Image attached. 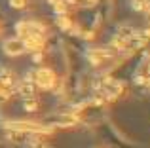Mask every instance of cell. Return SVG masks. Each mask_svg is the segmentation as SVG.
<instances>
[{"label":"cell","instance_id":"obj_8","mask_svg":"<svg viewBox=\"0 0 150 148\" xmlns=\"http://www.w3.org/2000/svg\"><path fill=\"white\" fill-rule=\"evenodd\" d=\"M10 93H11V84L0 80V99H8Z\"/></svg>","mask_w":150,"mask_h":148},{"label":"cell","instance_id":"obj_10","mask_svg":"<svg viewBox=\"0 0 150 148\" xmlns=\"http://www.w3.org/2000/svg\"><path fill=\"white\" fill-rule=\"evenodd\" d=\"M10 6H11V8H17V10H21V8L27 6V0H10Z\"/></svg>","mask_w":150,"mask_h":148},{"label":"cell","instance_id":"obj_9","mask_svg":"<svg viewBox=\"0 0 150 148\" xmlns=\"http://www.w3.org/2000/svg\"><path fill=\"white\" fill-rule=\"evenodd\" d=\"M25 108L29 112H34L38 108V99H34V97H27V99H25Z\"/></svg>","mask_w":150,"mask_h":148},{"label":"cell","instance_id":"obj_2","mask_svg":"<svg viewBox=\"0 0 150 148\" xmlns=\"http://www.w3.org/2000/svg\"><path fill=\"white\" fill-rule=\"evenodd\" d=\"M8 129L13 131H29V133H51V127L46 123H38V122H8L6 123Z\"/></svg>","mask_w":150,"mask_h":148},{"label":"cell","instance_id":"obj_12","mask_svg":"<svg viewBox=\"0 0 150 148\" xmlns=\"http://www.w3.org/2000/svg\"><path fill=\"white\" fill-rule=\"evenodd\" d=\"M143 2H144V11L150 10V0H143Z\"/></svg>","mask_w":150,"mask_h":148},{"label":"cell","instance_id":"obj_5","mask_svg":"<svg viewBox=\"0 0 150 148\" xmlns=\"http://www.w3.org/2000/svg\"><path fill=\"white\" fill-rule=\"evenodd\" d=\"M88 57L93 65H101V63H105L106 59L114 57V49H110V48H93V49L88 51Z\"/></svg>","mask_w":150,"mask_h":148},{"label":"cell","instance_id":"obj_6","mask_svg":"<svg viewBox=\"0 0 150 148\" xmlns=\"http://www.w3.org/2000/svg\"><path fill=\"white\" fill-rule=\"evenodd\" d=\"M25 42V51H36L40 53L42 49H44L46 42H44V36H36V38H27Z\"/></svg>","mask_w":150,"mask_h":148},{"label":"cell","instance_id":"obj_7","mask_svg":"<svg viewBox=\"0 0 150 148\" xmlns=\"http://www.w3.org/2000/svg\"><path fill=\"white\" fill-rule=\"evenodd\" d=\"M34 87H36V84H34L33 74H30L29 80H23L21 82V85H19V93H23L25 97H34Z\"/></svg>","mask_w":150,"mask_h":148},{"label":"cell","instance_id":"obj_3","mask_svg":"<svg viewBox=\"0 0 150 148\" xmlns=\"http://www.w3.org/2000/svg\"><path fill=\"white\" fill-rule=\"evenodd\" d=\"M33 80H34V84H36L38 87L50 89V87H53V85H55V80H57V76H55V72L51 70V68L42 67V68H38V70L33 74Z\"/></svg>","mask_w":150,"mask_h":148},{"label":"cell","instance_id":"obj_11","mask_svg":"<svg viewBox=\"0 0 150 148\" xmlns=\"http://www.w3.org/2000/svg\"><path fill=\"white\" fill-rule=\"evenodd\" d=\"M33 148H50L48 144H44V142H38V144H34Z\"/></svg>","mask_w":150,"mask_h":148},{"label":"cell","instance_id":"obj_4","mask_svg":"<svg viewBox=\"0 0 150 148\" xmlns=\"http://www.w3.org/2000/svg\"><path fill=\"white\" fill-rule=\"evenodd\" d=\"M2 48H4V53H6V55L17 57V55H21V53H25V42H23L21 38H8L2 44Z\"/></svg>","mask_w":150,"mask_h":148},{"label":"cell","instance_id":"obj_1","mask_svg":"<svg viewBox=\"0 0 150 148\" xmlns=\"http://www.w3.org/2000/svg\"><path fill=\"white\" fill-rule=\"evenodd\" d=\"M15 32L19 34L21 40H27V38L44 36L46 27L42 25V23H36V21H21V23H17V27H15Z\"/></svg>","mask_w":150,"mask_h":148}]
</instances>
